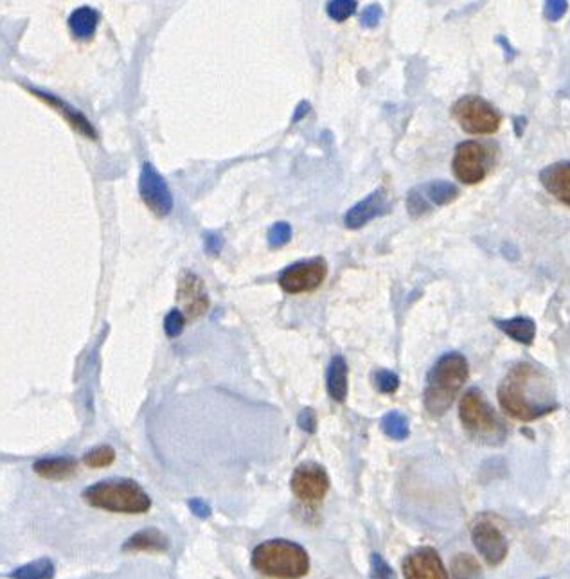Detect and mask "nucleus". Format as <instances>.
Masks as SVG:
<instances>
[{
	"mask_svg": "<svg viewBox=\"0 0 570 579\" xmlns=\"http://www.w3.org/2000/svg\"><path fill=\"white\" fill-rule=\"evenodd\" d=\"M499 401L511 418L520 421H535L558 409L553 376L529 362L509 369L499 385Z\"/></svg>",
	"mask_w": 570,
	"mask_h": 579,
	"instance_id": "obj_1",
	"label": "nucleus"
},
{
	"mask_svg": "<svg viewBox=\"0 0 570 579\" xmlns=\"http://www.w3.org/2000/svg\"><path fill=\"white\" fill-rule=\"evenodd\" d=\"M470 376L468 360L461 353H448L430 369L425 387V409L430 416L439 418L452 407L459 391Z\"/></svg>",
	"mask_w": 570,
	"mask_h": 579,
	"instance_id": "obj_2",
	"label": "nucleus"
},
{
	"mask_svg": "<svg viewBox=\"0 0 570 579\" xmlns=\"http://www.w3.org/2000/svg\"><path fill=\"white\" fill-rule=\"evenodd\" d=\"M252 565L267 578L301 579L310 571V556L295 542L270 540L254 549Z\"/></svg>",
	"mask_w": 570,
	"mask_h": 579,
	"instance_id": "obj_3",
	"label": "nucleus"
},
{
	"mask_svg": "<svg viewBox=\"0 0 570 579\" xmlns=\"http://www.w3.org/2000/svg\"><path fill=\"white\" fill-rule=\"evenodd\" d=\"M83 499L87 500V504L92 508L126 515L146 513L152 508V499L148 497V493L130 479L98 482L83 491Z\"/></svg>",
	"mask_w": 570,
	"mask_h": 579,
	"instance_id": "obj_4",
	"label": "nucleus"
},
{
	"mask_svg": "<svg viewBox=\"0 0 570 579\" xmlns=\"http://www.w3.org/2000/svg\"><path fill=\"white\" fill-rule=\"evenodd\" d=\"M459 418L473 441L490 446H499L506 441L508 428L499 414L491 409L490 403L484 400L479 389H470L461 398Z\"/></svg>",
	"mask_w": 570,
	"mask_h": 579,
	"instance_id": "obj_5",
	"label": "nucleus"
},
{
	"mask_svg": "<svg viewBox=\"0 0 570 579\" xmlns=\"http://www.w3.org/2000/svg\"><path fill=\"white\" fill-rule=\"evenodd\" d=\"M452 116L464 132L473 135H490L499 130V110L481 96H464L455 101Z\"/></svg>",
	"mask_w": 570,
	"mask_h": 579,
	"instance_id": "obj_6",
	"label": "nucleus"
},
{
	"mask_svg": "<svg viewBox=\"0 0 570 579\" xmlns=\"http://www.w3.org/2000/svg\"><path fill=\"white\" fill-rule=\"evenodd\" d=\"M490 148L479 141H464L455 148L454 175L463 184H479L490 171Z\"/></svg>",
	"mask_w": 570,
	"mask_h": 579,
	"instance_id": "obj_7",
	"label": "nucleus"
},
{
	"mask_svg": "<svg viewBox=\"0 0 570 579\" xmlns=\"http://www.w3.org/2000/svg\"><path fill=\"white\" fill-rule=\"evenodd\" d=\"M328 274L326 261L322 258L299 261L290 267H286L279 276V286L286 294H306L313 292L324 283Z\"/></svg>",
	"mask_w": 570,
	"mask_h": 579,
	"instance_id": "obj_8",
	"label": "nucleus"
},
{
	"mask_svg": "<svg viewBox=\"0 0 570 579\" xmlns=\"http://www.w3.org/2000/svg\"><path fill=\"white\" fill-rule=\"evenodd\" d=\"M139 193L148 209L159 218H166L173 209V195L166 180L150 162H144L139 175Z\"/></svg>",
	"mask_w": 570,
	"mask_h": 579,
	"instance_id": "obj_9",
	"label": "nucleus"
},
{
	"mask_svg": "<svg viewBox=\"0 0 570 579\" xmlns=\"http://www.w3.org/2000/svg\"><path fill=\"white\" fill-rule=\"evenodd\" d=\"M330 490V477L321 464L304 463L297 466L292 475V491L295 497L306 504L324 499Z\"/></svg>",
	"mask_w": 570,
	"mask_h": 579,
	"instance_id": "obj_10",
	"label": "nucleus"
},
{
	"mask_svg": "<svg viewBox=\"0 0 570 579\" xmlns=\"http://www.w3.org/2000/svg\"><path fill=\"white\" fill-rule=\"evenodd\" d=\"M472 542L491 567H497L508 556V542L499 527L491 522H479L473 526Z\"/></svg>",
	"mask_w": 570,
	"mask_h": 579,
	"instance_id": "obj_11",
	"label": "nucleus"
},
{
	"mask_svg": "<svg viewBox=\"0 0 570 579\" xmlns=\"http://www.w3.org/2000/svg\"><path fill=\"white\" fill-rule=\"evenodd\" d=\"M177 301L182 304V310H184L182 313L188 319L202 317L209 308V295L205 292L202 279L191 272H184L179 279Z\"/></svg>",
	"mask_w": 570,
	"mask_h": 579,
	"instance_id": "obj_12",
	"label": "nucleus"
},
{
	"mask_svg": "<svg viewBox=\"0 0 570 579\" xmlns=\"http://www.w3.org/2000/svg\"><path fill=\"white\" fill-rule=\"evenodd\" d=\"M403 574L405 579H448L441 556L430 547L410 553L403 562Z\"/></svg>",
	"mask_w": 570,
	"mask_h": 579,
	"instance_id": "obj_13",
	"label": "nucleus"
},
{
	"mask_svg": "<svg viewBox=\"0 0 570 579\" xmlns=\"http://www.w3.org/2000/svg\"><path fill=\"white\" fill-rule=\"evenodd\" d=\"M387 211H389L387 193L383 189H376L375 193H371L362 202H358L357 205H353L349 209L344 222H346L349 229H360V227H364L366 223L375 220V218L382 216Z\"/></svg>",
	"mask_w": 570,
	"mask_h": 579,
	"instance_id": "obj_14",
	"label": "nucleus"
},
{
	"mask_svg": "<svg viewBox=\"0 0 570 579\" xmlns=\"http://www.w3.org/2000/svg\"><path fill=\"white\" fill-rule=\"evenodd\" d=\"M29 92H33L36 98L45 101L49 107L58 110V112L65 117V121H67L76 132H80L81 135H85V137H89V139H96V137H98L96 128L90 125L89 119L83 116L80 110H76V108L71 107L69 103H65L62 99L56 98V96L49 94V92H44V90L29 89Z\"/></svg>",
	"mask_w": 570,
	"mask_h": 579,
	"instance_id": "obj_15",
	"label": "nucleus"
},
{
	"mask_svg": "<svg viewBox=\"0 0 570 579\" xmlns=\"http://www.w3.org/2000/svg\"><path fill=\"white\" fill-rule=\"evenodd\" d=\"M540 182L547 189V193L570 205V162H554L540 171Z\"/></svg>",
	"mask_w": 570,
	"mask_h": 579,
	"instance_id": "obj_16",
	"label": "nucleus"
},
{
	"mask_svg": "<svg viewBox=\"0 0 570 579\" xmlns=\"http://www.w3.org/2000/svg\"><path fill=\"white\" fill-rule=\"evenodd\" d=\"M78 461L74 457H53L35 463V473L49 481H65L76 472Z\"/></svg>",
	"mask_w": 570,
	"mask_h": 579,
	"instance_id": "obj_17",
	"label": "nucleus"
},
{
	"mask_svg": "<svg viewBox=\"0 0 570 579\" xmlns=\"http://www.w3.org/2000/svg\"><path fill=\"white\" fill-rule=\"evenodd\" d=\"M326 385L331 398L335 401H346L348 398V362L344 357H333L326 375Z\"/></svg>",
	"mask_w": 570,
	"mask_h": 579,
	"instance_id": "obj_18",
	"label": "nucleus"
},
{
	"mask_svg": "<svg viewBox=\"0 0 570 579\" xmlns=\"http://www.w3.org/2000/svg\"><path fill=\"white\" fill-rule=\"evenodd\" d=\"M168 549V538L166 535H162L159 529H144V531H139L135 533L125 545H123V551L130 553H139V551H166Z\"/></svg>",
	"mask_w": 570,
	"mask_h": 579,
	"instance_id": "obj_19",
	"label": "nucleus"
},
{
	"mask_svg": "<svg viewBox=\"0 0 570 579\" xmlns=\"http://www.w3.org/2000/svg\"><path fill=\"white\" fill-rule=\"evenodd\" d=\"M497 328L504 331L508 337L517 340L524 346H531L536 335V324L529 317H515L506 321H495Z\"/></svg>",
	"mask_w": 570,
	"mask_h": 579,
	"instance_id": "obj_20",
	"label": "nucleus"
},
{
	"mask_svg": "<svg viewBox=\"0 0 570 579\" xmlns=\"http://www.w3.org/2000/svg\"><path fill=\"white\" fill-rule=\"evenodd\" d=\"M98 22V11L89 8V6L72 11V15L69 17V27H71L72 35L76 38H90L96 33Z\"/></svg>",
	"mask_w": 570,
	"mask_h": 579,
	"instance_id": "obj_21",
	"label": "nucleus"
},
{
	"mask_svg": "<svg viewBox=\"0 0 570 579\" xmlns=\"http://www.w3.org/2000/svg\"><path fill=\"white\" fill-rule=\"evenodd\" d=\"M423 193L427 196L430 205H448L454 202L455 198L459 196V189L452 182L446 180H434L428 182L425 186H421Z\"/></svg>",
	"mask_w": 570,
	"mask_h": 579,
	"instance_id": "obj_22",
	"label": "nucleus"
},
{
	"mask_svg": "<svg viewBox=\"0 0 570 579\" xmlns=\"http://www.w3.org/2000/svg\"><path fill=\"white\" fill-rule=\"evenodd\" d=\"M11 579H53L54 565L51 560L42 558L36 562L27 563L24 567H18L17 571L9 574Z\"/></svg>",
	"mask_w": 570,
	"mask_h": 579,
	"instance_id": "obj_23",
	"label": "nucleus"
},
{
	"mask_svg": "<svg viewBox=\"0 0 570 579\" xmlns=\"http://www.w3.org/2000/svg\"><path fill=\"white\" fill-rule=\"evenodd\" d=\"M452 579H484L481 565L470 554H459L452 562Z\"/></svg>",
	"mask_w": 570,
	"mask_h": 579,
	"instance_id": "obj_24",
	"label": "nucleus"
},
{
	"mask_svg": "<svg viewBox=\"0 0 570 579\" xmlns=\"http://www.w3.org/2000/svg\"><path fill=\"white\" fill-rule=\"evenodd\" d=\"M382 430L392 439L403 441L410 434L409 421L400 412H389L382 419Z\"/></svg>",
	"mask_w": 570,
	"mask_h": 579,
	"instance_id": "obj_25",
	"label": "nucleus"
},
{
	"mask_svg": "<svg viewBox=\"0 0 570 579\" xmlns=\"http://www.w3.org/2000/svg\"><path fill=\"white\" fill-rule=\"evenodd\" d=\"M114 461H116V452L112 446H98L83 457V463L89 468H107Z\"/></svg>",
	"mask_w": 570,
	"mask_h": 579,
	"instance_id": "obj_26",
	"label": "nucleus"
},
{
	"mask_svg": "<svg viewBox=\"0 0 570 579\" xmlns=\"http://www.w3.org/2000/svg\"><path fill=\"white\" fill-rule=\"evenodd\" d=\"M430 202L427 200V196L423 193V189H412L409 196H407V209H409V214L412 218H419L423 214L430 211Z\"/></svg>",
	"mask_w": 570,
	"mask_h": 579,
	"instance_id": "obj_27",
	"label": "nucleus"
},
{
	"mask_svg": "<svg viewBox=\"0 0 570 579\" xmlns=\"http://www.w3.org/2000/svg\"><path fill=\"white\" fill-rule=\"evenodd\" d=\"M357 6L355 0H333L328 4L326 11L335 22H344L357 11Z\"/></svg>",
	"mask_w": 570,
	"mask_h": 579,
	"instance_id": "obj_28",
	"label": "nucleus"
},
{
	"mask_svg": "<svg viewBox=\"0 0 570 579\" xmlns=\"http://www.w3.org/2000/svg\"><path fill=\"white\" fill-rule=\"evenodd\" d=\"M290 240H292V227H290V223L277 222L270 227V231H268V245H270L272 249H279V247H283V245H286Z\"/></svg>",
	"mask_w": 570,
	"mask_h": 579,
	"instance_id": "obj_29",
	"label": "nucleus"
},
{
	"mask_svg": "<svg viewBox=\"0 0 570 579\" xmlns=\"http://www.w3.org/2000/svg\"><path fill=\"white\" fill-rule=\"evenodd\" d=\"M184 326H186V315L180 312V310H171L166 319H164V331L170 339H177L180 333L184 331Z\"/></svg>",
	"mask_w": 570,
	"mask_h": 579,
	"instance_id": "obj_30",
	"label": "nucleus"
},
{
	"mask_svg": "<svg viewBox=\"0 0 570 579\" xmlns=\"http://www.w3.org/2000/svg\"><path fill=\"white\" fill-rule=\"evenodd\" d=\"M375 385L376 389L383 392V394H392V392L398 391V387H400V378H398L396 373H392V371L380 369V371H376Z\"/></svg>",
	"mask_w": 570,
	"mask_h": 579,
	"instance_id": "obj_31",
	"label": "nucleus"
},
{
	"mask_svg": "<svg viewBox=\"0 0 570 579\" xmlns=\"http://www.w3.org/2000/svg\"><path fill=\"white\" fill-rule=\"evenodd\" d=\"M371 579H398L391 565L383 560L380 554L371 556Z\"/></svg>",
	"mask_w": 570,
	"mask_h": 579,
	"instance_id": "obj_32",
	"label": "nucleus"
},
{
	"mask_svg": "<svg viewBox=\"0 0 570 579\" xmlns=\"http://www.w3.org/2000/svg\"><path fill=\"white\" fill-rule=\"evenodd\" d=\"M567 9H569V2H565V0H549V2H545V17L551 22H556L567 13Z\"/></svg>",
	"mask_w": 570,
	"mask_h": 579,
	"instance_id": "obj_33",
	"label": "nucleus"
},
{
	"mask_svg": "<svg viewBox=\"0 0 570 579\" xmlns=\"http://www.w3.org/2000/svg\"><path fill=\"white\" fill-rule=\"evenodd\" d=\"M383 11L378 4H371L364 9L362 17H360V24L364 27H376L378 22L382 20Z\"/></svg>",
	"mask_w": 570,
	"mask_h": 579,
	"instance_id": "obj_34",
	"label": "nucleus"
},
{
	"mask_svg": "<svg viewBox=\"0 0 570 579\" xmlns=\"http://www.w3.org/2000/svg\"><path fill=\"white\" fill-rule=\"evenodd\" d=\"M205 252L207 254H218L223 247L222 236H218L216 232H205L204 234Z\"/></svg>",
	"mask_w": 570,
	"mask_h": 579,
	"instance_id": "obj_35",
	"label": "nucleus"
},
{
	"mask_svg": "<svg viewBox=\"0 0 570 579\" xmlns=\"http://www.w3.org/2000/svg\"><path fill=\"white\" fill-rule=\"evenodd\" d=\"M299 427L306 430V432H315L317 430V418H315V412L312 409H304L299 414Z\"/></svg>",
	"mask_w": 570,
	"mask_h": 579,
	"instance_id": "obj_36",
	"label": "nucleus"
},
{
	"mask_svg": "<svg viewBox=\"0 0 570 579\" xmlns=\"http://www.w3.org/2000/svg\"><path fill=\"white\" fill-rule=\"evenodd\" d=\"M189 508L195 513L196 517L207 518L211 515V509H209V506L204 504L202 500H191V502H189Z\"/></svg>",
	"mask_w": 570,
	"mask_h": 579,
	"instance_id": "obj_37",
	"label": "nucleus"
},
{
	"mask_svg": "<svg viewBox=\"0 0 570 579\" xmlns=\"http://www.w3.org/2000/svg\"><path fill=\"white\" fill-rule=\"evenodd\" d=\"M308 112H310V103H306V101H303V103H301V105L297 107V110H295V114L294 117H292V121H294V123H297V121H301V119H303V117L306 116Z\"/></svg>",
	"mask_w": 570,
	"mask_h": 579,
	"instance_id": "obj_38",
	"label": "nucleus"
}]
</instances>
